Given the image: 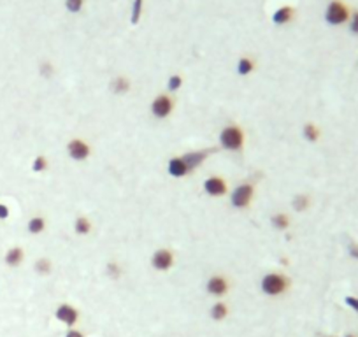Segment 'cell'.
Returning <instances> with one entry per match:
<instances>
[{
  "mask_svg": "<svg viewBox=\"0 0 358 337\" xmlns=\"http://www.w3.org/2000/svg\"><path fill=\"white\" fill-rule=\"evenodd\" d=\"M260 288L265 295L268 297H277L283 295L288 288H290V278L283 272H267L262 278Z\"/></svg>",
  "mask_w": 358,
  "mask_h": 337,
  "instance_id": "cell-1",
  "label": "cell"
},
{
  "mask_svg": "<svg viewBox=\"0 0 358 337\" xmlns=\"http://www.w3.org/2000/svg\"><path fill=\"white\" fill-rule=\"evenodd\" d=\"M220 144L227 151H241L244 148V132L239 125H227L220 132Z\"/></svg>",
  "mask_w": 358,
  "mask_h": 337,
  "instance_id": "cell-2",
  "label": "cell"
},
{
  "mask_svg": "<svg viewBox=\"0 0 358 337\" xmlns=\"http://www.w3.org/2000/svg\"><path fill=\"white\" fill-rule=\"evenodd\" d=\"M350 16H351L350 7L344 4L343 0H332L327 5V9H325V21L332 26H339L348 23L350 21Z\"/></svg>",
  "mask_w": 358,
  "mask_h": 337,
  "instance_id": "cell-3",
  "label": "cell"
},
{
  "mask_svg": "<svg viewBox=\"0 0 358 337\" xmlns=\"http://www.w3.org/2000/svg\"><path fill=\"white\" fill-rule=\"evenodd\" d=\"M255 197V188L250 183H241L239 186H235L234 192L230 193V204L235 209H246L248 206L253 202Z\"/></svg>",
  "mask_w": 358,
  "mask_h": 337,
  "instance_id": "cell-4",
  "label": "cell"
},
{
  "mask_svg": "<svg viewBox=\"0 0 358 337\" xmlns=\"http://www.w3.org/2000/svg\"><path fill=\"white\" fill-rule=\"evenodd\" d=\"M149 111L157 119H165L172 114L174 111V99L167 93H160L153 99L151 106H149Z\"/></svg>",
  "mask_w": 358,
  "mask_h": 337,
  "instance_id": "cell-5",
  "label": "cell"
},
{
  "mask_svg": "<svg viewBox=\"0 0 358 337\" xmlns=\"http://www.w3.org/2000/svg\"><path fill=\"white\" fill-rule=\"evenodd\" d=\"M149 262H151V267H153L155 271L165 272V271H169V269H172V265H174V262H176V256H174V253H172V249L160 248L151 255V260H149Z\"/></svg>",
  "mask_w": 358,
  "mask_h": 337,
  "instance_id": "cell-6",
  "label": "cell"
},
{
  "mask_svg": "<svg viewBox=\"0 0 358 337\" xmlns=\"http://www.w3.org/2000/svg\"><path fill=\"white\" fill-rule=\"evenodd\" d=\"M67 155L71 156L74 162H85L90 155H91V148L86 141L79 137H74L67 142Z\"/></svg>",
  "mask_w": 358,
  "mask_h": 337,
  "instance_id": "cell-7",
  "label": "cell"
},
{
  "mask_svg": "<svg viewBox=\"0 0 358 337\" xmlns=\"http://www.w3.org/2000/svg\"><path fill=\"white\" fill-rule=\"evenodd\" d=\"M202 188H204V192L207 193L209 197H213V199H218V197H223L228 193L227 181H225V178H221V176H209L204 181V185H202Z\"/></svg>",
  "mask_w": 358,
  "mask_h": 337,
  "instance_id": "cell-8",
  "label": "cell"
},
{
  "mask_svg": "<svg viewBox=\"0 0 358 337\" xmlns=\"http://www.w3.org/2000/svg\"><path fill=\"white\" fill-rule=\"evenodd\" d=\"M205 290H207L209 295L213 297H223L228 292V281L225 276L221 274H214L207 279L205 283Z\"/></svg>",
  "mask_w": 358,
  "mask_h": 337,
  "instance_id": "cell-9",
  "label": "cell"
},
{
  "mask_svg": "<svg viewBox=\"0 0 358 337\" xmlns=\"http://www.w3.org/2000/svg\"><path fill=\"white\" fill-rule=\"evenodd\" d=\"M55 316H56V320H58V322L65 323L67 327H72V325H76V323H78L79 311L74 308V306H71V304H60L58 308H56V311H55Z\"/></svg>",
  "mask_w": 358,
  "mask_h": 337,
  "instance_id": "cell-10",
  "label": "cell"
},
{
  "mask_svg": "<svg viewBox=\"0 0 358 337\" xmlns=\"http://www.w3.org/2000/svg\"><path fill=\"white\" fill-rule=\"evenodd\" d=\"M184 160V163H186L188 171H195V169H198V167L202 165V163L207 160L209 156V151L207 149H195V151H188L184 153V155H181Z\"/></svg>",
  "mask_w": 358,
  "mask_h": 337,
  "instance_id": "cell-11",
  "label": "cell"
},
{
  "mask_svg": "<svg viewBox=\"0 0 358 337\" xmlns=\"http://www.w3.org/2000/svg\"><path fill=\"white\" fill-rule=\"evenodd\" d=\"M167 172L172 176V178H178V179L190 174V171H188V167H186V163H184L183 156H172V158L167 162Z\"/></svg>",
  "mask_w": 358,
  "mask_h": 337,
  "instance_id": "cell-12",
  "label": "cell"
},
{
  "mask_svg": "<svg viewBox=\"0 0 358 337\" xmlns=\"http://www.w3.org/2000/svg\"><path fill=\"white\" fill-rule=\"evenodd\" d=\"M295 18V7L291 5H281L276 11L272 12V23L277 26H284L288 23H291Z\"/></svg>",
  "mask_w": 358,
  "mask_h": 337,
  "instance_id": "cell-13",
  "label": "cell"
},
{
  "mask_svg": "<svg viewBox=\"0 0 358 337\" xmlns=\"http://www.w3.org/2000/svg\"><path fill=\"white\" fill-rule=\"evenodd\" d=\"M23 260H25V251H23L21 246H12V248H9L4 255V263L7 267H12V269L21 265Z\"/></svg>",
  "mask_w": 358,
  "mask_h": 337,
  "instance_id": "cell-14",
  "label": "cell"
},
{
  "mask_svg": "<svg viewBox=\"0 0 358 337\" xmlns=\"http://www.w3.org/2000/svg\"><path fill=\"white\" fill-rule=\"evenodd\" d=\"M111 92L114 93V95H127L128 92H130L132 85H130V79L125 78V76H118V78H114L111 81Z\"/></svg>",
  "mask_w": 358,
  "mask_h": 337,
  "instance_id": "cell-15",
  "label": "cell"
},
{
  "mask_svg": "<svg viewBox=\"0 0 358 337\" xmlns=\"http://www.w3.org/2000/svg\"><path fill=\"white\" fill-rule=\"evenodd\" d=\"M302 137L306 139L307 142H318L321 137V130L316 123L307 121L306 125L302 126Z\"/></svg>",
  "mask_w": 358,
  "mask_h": 337,
  "instance_id": "cell-16",
  "label": "cell"
},
{
  "mask_svg": "<svg viewBox=\"0 0 358 337\" xmlns=\"http://www.w3.org/2000/svg\"><path fill=\"white\" fill-rule=\"evenodd\" d=\"M270 225H272V228L277 230V232H283V230L290 228L291 220L286 213H276V215L270 216Z\"/></svg>",
  "mask_w": 358,
  "mask_h": 337,
  "instance_id": "cell-17",
  "label": "cell"
},
{
  "mask_svg": "<svg viewBox=\"0 0 358 337\" xmlns=\"http://www.w3.org/2000/svg\"><path fill=\"white\" fill-rule=\"evenodd\" d=\"M309 206H311V197L306 195V193H297V195H293V199H291V208L297 213L307 211Z\"/></svg>",
  "mask_w": 358,
  "mask_h": 337,
  "instance_id": "cell-18",
  "label": "cell"
},
{
  "mask_svg": "<svg viewBox=\"0 0 358 337\" xmlns=\"http://www.w3.org/2000/svg\"><path fill=\"white\" fill-rule=\"evenodd\" d=\"M235 71L239 76H250L255 71V62L250 56H241L237 60V65H235Z\"/></svg>",
  "mask_w": 358,
  "mask_h": 337,
  "instance_id": "cell-19",
  "label": "cell"
},
{
  "mask_svg": "<svg viewBox=\"0 0 358 337\" xmlns=\"http://www.w3.org/2000/svg\"><path fill=\"white\" fill-rule=\"evenodd\" d=\"M46 228V220L42 218V216H32V218L28 220V223H26V230H28V233H32V235H39V233H42Z\"/></svg>",
  "mask_w": 358,
  "mask_h": 337,
  "instance_id": "cell-20",
  "label": "cell"
},
{
  "mask_svg": "<svg viewBox=\"0 0 358 337\" xmlns=\"http://www.w3.org/2000/svg\"><path fill=\"white\" fill-rule=\"evenodd\" d=\"M34 271L37 272L39 276H49L53 271V262L49 258H46V256H42V258H37L34 263Z\"/></svg>",
  "mask_w": 358,
  "mask_h": 337,
  "instance_id": "cell-21",
  "label": "cell"
},
{
  "mask_svg": "<svg viewBox=\"0 0 358 337\" xmlns=\"http://www.w3.org/2000/svg\"><path fill=\"white\" fill-rule=\"evenodd\" d=\"M74 232L78 235H88L91 232V222L86 216H78L74 220Z\"/></svg>",
  "mask_w": 358,
  "mask_h": 337,
  "instance_id": "cell-22",
  "label": "cell"
},
{
  "mask_svg": "<svg viewBox=\"0 0 358 337\" xmlns=\"http://www.w3.org/2000/svg\"><path fill=\"white\" fill-rule=\"evenodd\" d=\"M209 315H211V318H213L214 322H221V320H225L228 315L227 304H225V302H216V304H213V308H211Z\"/></svg>",
  "mask_w": 358,
  "mask_h": 337,
  "instance_id": "cell-23",
  "label": "cell"
},
{
  "mask_svg": "<svg viewBox=\"0 0 358 337\" xmlns=\"http://www.w3.org/2000/svg\"><path fill=\"white\" fill-rule=\"evenodd\" d=\"M142 5H144V0H134V4H132V14H130V23H132V25H137V23L141 21Z\"/></svg>",
  "mask_w": 358,
  "mask_h": 337,
  "instance_id": "cell-24",
  "label": "cell"
},
{
  "mask_svg": "<svg viewBox=\"0 0 358 337\" xmlns=\"http://www.w3.org/2000/svg\"><path fill=\"white\" fill-rule=\"evenodd\" d=\"M105 272H107V276L111 279H118V278H121V274H123V269H121V265H119L118 262H107Z\"/></svg>",
  "mask_w": 358,
  "mask_h": 337,
  "instance_id": "cell-25",
  "label": "cell"
},
{
  "mask_svg": "<svg viewBox=\"0 0 358 337\" xmlns=\"http://www.w3.org/2000/svg\"><path fill=\"white\" fill-rule=\"evenodd\" d=\"M183 86V78L179 74H172L171 78L167 79V90L171 93H176V92H179V88Z\"/></svg>",
  "mask_w": 358,
  "mask_h": 337,
  "instance_id": "cell-26",
  "label": "cell"
},
{
  "mask_svg": "<svg viewBox=\"0 0 358 337\" xmlns=\"http://www.w3.org/2000/svg\"><path fill=\"white\" fill-rule=\"evenodd\" d=\"M48 165H49L48 158H46L44 155H39V156H35L34 162H32V171L34 172H44L46 169H48Z\"/></svg>",
  "mask_w": 358,
  "mask_h": 337,
  "instance_id": "cell-27",
  "label": "cell"
},
{
  "mask_svg": "<svg viewBox=\"0 0 358 337\" xmlns=\"http://www.w3.org/2000/svg\"><path fill=\"white\" fill-rule=\"evenodd\" d=\"M85 5V0H65V9L72 14H78Z\"/></svg>",
  "mask_w": 358,
  "mask_h": 337,
  "instance_id": "cell-28",
  "label": "cell"
},
{
  "mask_svg": "<svg viewBox=\"0 0 358 337\" xmlns=\"http://www.w3.org/2000/svg\"><path fill=\"white\" fill-rule=\"evenodd\" d=\"M39 74L42 76L44 79H49L53 74H55V67H53L51 62H42L41 67H39Z\"/></svg>",
  "mask_w": 358,
  "mask_h": 337,
  "instance_id": "cell-29",
  "label": "cell"
},
{
  "mask_svg": "<svg viewBox=\"0 0 358 337\" xmlns=\"http://www.w3.org/2000/svg\"><path fill=\"white\" fill-rule=\"evenodd\" d=\"M350 30L358 35V11H355L353 14L350 16Z\"/></svg>",
  "mask_w": 358,
  "mask_h": 337,
  "instance_id": "cell-30",
  "label": "cell"
},
{
  "mask_svg": "<svg viewBox=\"0 0 358 337\" xmlns=\"http://www.w3.org/2000/svg\"><path fill=\"white\" fill-rule=\"evenodd\" d=\"M348 253L353 260H358V242H350L348 244Z\"/></svg>",
  "mask_w": 358,
  "mask_h": 337,
  "instance_id": "cell-31",
  "label": "cell"
},
{
  "mask_svg": "<svg viewBox=\"0 0 358 337\" xmlns=\"http://www.w3.org/2000/svg\"><path fill=\"white\" fill-rule=\"evenodd\" d=\"M344 302H346V304L350 306L355 313H358V297H346Z\"/></svg>",
  "mask_w": 358,
  "mask_h": 337,
  "instance_id": "cell-32",
  "label": "cell"
},
{
  "mask_svg": "<svg viewBox=\"0 0 358 337\" xmlns=\"http://www.w3.org/2000/svg\"><path fill=\"white\" fill-rule=\"evenodd\" d=\"M9 216H11V209H9L5 204H2V202H0V220L4 222V220H7Z\"/></svg>",
  "mask_w": 358,
  "mask_h": 337,
  "instance_id": "cell-33",
  "label": "cell"
},
{
  "mask_svg": "<svg viewBox=\"0 0 358 337\" xmlns=\"http://www.w3.org/2000/svg\"><path fill=\"white\" fill-rule=\"evenodd\" d=\"M65 337H85V336H83V334L79 332V330H74V329H72V330H69L67 336H65Z\"/></svg>",
  "mask_w": 358,
  "mask_h": 337,
  "instance_id": "cell-34",
  "label": "cell"
},
{
  "mask_svg": "<svg viewBox=\"0 0 358 337\" xmlns=\"http://www.w3.org/2000/svg\"><path fill=\"white\" fill-rule=\"evenodd\" d=\"M344 337H357V336H353V334H348V336H344Z\"/></svg>",
  "mask_w": 358,
  "mask_h": 337,
  "instance_id": "cell-35",
  "label": "cell"
}]
</instances>
